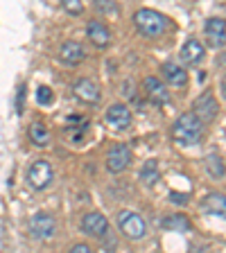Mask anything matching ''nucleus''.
Masks as SVG:
<instances>
[{"mask_svg": "<svg viewBox=\"0 0 226 253\" xmlns=\"http://www.w3.org/2000/svg\"><path fill=\"white\" fill-rule=\"evenodd\" d=\"M106 122L122 131V129H127L132 125V111L127 109L125 104H111L109 111H106Z\"/></svg>", "mask_w": 226, "mask_h": 253, "instance_id": "obj_13", "label": "nucleus"}, {"mask_svg": "<svg viewBox=\"0 0 226 253\" xmlns=\"http://www.w3.org/2000/svg\"><path fill=\"white\" fill-rule=\"evenodd\" d=\"M179 57H181V61H183L185 66H197V63H201V59L206 57V50H204V45H201L197 39H190V41L183 43Z\"/></svg>", "mask_w": 226, "mask_h": 253, "instance_id": "obj_14", "label": "nucleus"}, {"mask_svg": "<svg viewBox=\"0 0 226 253\" xmlns=\"http://www.w3.org/2000/svg\"><path fill=\"white\" fill-rule=\"evenodd\" d=\"M30 231L39 240H47L54 233V219L50 215H45V212H39V215H34L30 219Z\"/></svg>", "mask_w": 226, "mask_h": 253, "instance_id": "obj_10", "label": "nucleus"}, {"mask_svg": "<svg viewBox=\"0 0 226 253\" xmlns=\"http://www.w3.org/2000/svg\"><path fill=\"white\" fill-rule=\"evenodd\" d=\"M27 181L34 190H45L52 181V165L47 163V161H37V163H32L30 172H27Z\"/></svg>", "mask_w": 226, "mask_h": 253, "instance_id": "obj_6", "label": "nucleus"}, {"mask_svg": "<svg viewBox=\"0 0 226 253\" xmlns=\"http://www.w3.org/2000/svg\"><path fill=\"white\" fill-rule=\"evenodd\" d=\"M86 34H89V39L93 41V45H97V47H106L111 43V32L102 21H90Z\"/></svg>", "mask_w": 226, "mask_h": 253, "instance_id": "obj_16", "label": "nucleus"}, {"mask_svg": "<svg viewBox=\"0 0 226 253\" xmlns=\"http://www.w3.org/2000/svg\"><path fill=\"white\" fill-rule=\"evenodd\" d=\"M204 208L208 212H217V215H226V197L220 192H213L204 199Z\"/></svg>", "mask_w": 226, "mask_h": 253, "instance_id": "obj_17", "label": "nucleus"}, {"mask_svg": "<svg viewBox=\"0 0 226 253\" xmlns=\"http://www.w3.org/2000/svg\"><path fill=\"white\" fill-rule=\"evenodd\" d=\"M118 226H120V231L125 233L127 237H132V240H140V237L145 235V231H147L145 219L134 211H120L118 212Z\"/></svg>", "mask_w": 226, "mask_h": 253, "instance_id": "obj_3", "label": "nucleus"}, {"mask_svg": "<svg viewBox=\"0 0 226 253\" xmlns=\"http://www.w3.org/2000/svg\"><path fill=\"white\" fill-rule=\"evenodd\" d=\"M63 9L70 11V14H82L84 11V5L79 0H63Z\"/></svg>", "mask_w": 226, "mask_h": 253, "instance_id": "obj_23", "label": "nucleus"}, {"mask_svg": "<svg viewBox=\"0 0 226 253\" xmlns=\"http://www.w3.org/2000/svg\"><path fill=\"white\" fill-rule=\"evenodd\" d=\"M134 23L136 27L149 39H158L163 37L165 32L170 30V21L165 18L161 11H154V9H147V7H142L134 14Z\"/></svg>", "mask_w": 226, "mask_h": 253, "instance_id": "obj_2", "label": "nucleus"}, {"mask_svg": "<svg viewBox=\"0 0 226 253\" xmlns=\"http://www.w3.org/2000/svg\"><path fill=\"white\" fill-rule=\"evenodd\" d=\"M95 7H97V9H113V2H111V0H97Z\"/></svg>", "mask_w": 226, "mask_h": 253, "instance_id": "obj_25", "label": "nucleus"}, {"mask_svg": "<svg viewBox=\"0 0 226 253\" xmlns=\"http://www.w3.org/2000/svg\"><path fill=\"white\" fill-rule=\"evenodd\" d=\"M70 253H93V249H90L89 244H75V247L70 249Z\"/></svg>", "mask_w": 226, "mask_h": 253, "instance_id": "obj_24", "label": "nucleus"}, {"mask_svg": "<svg viewBox=\"0 0 226 253\" xmlns=\"http://www.w3.org/2000/svg\"><path fill=\"white\" fill-rule=\"evenodd\" d=\"M142 86H145V93H147V97L154 102V104H168L170 102L168 86H165L158 77H145Z\"/></svg>", "mask_w": 226, "mask_h": 253, "instance_id": "obj_9", "label": "nucleus"}, {"mask_svg": "<svg viewBox=\"0 0 226 253\" xmlns=\"http://www.w3.org/2000/svg\"><path fill=\"white\" fill-rule=\"evenodd\" d=\"M37 102L39 104H50V102H52V90L47 88V86H41V88L37 90Z\"/></svg>", "mask_w": 226, "mask_h": 253, "instance_id": "obj_22", "label": "nucleus"}, {"mask_svg": "<svg viewBox=\"0 0 226 253\" xmlns=\"http://www.w3.org/2000/svg\"><path fill=\"white\" fill-rule=\"evenodd\" d=\"M30 140L34 142V145H39V147H45L47 140H50V131H47V126L41 125V122H34V125L30 126Z\"/></svg>", "mask_w": 226, "mask_h": 253, "instance_id": "obj_18", "label": "nucleus"}, {"mask_svg": "<svg viewBox=\"0 0 226 253\" xmlns=\"http://www.w3.org/2000/svg\"><path fill=\"white\" fill-rule=\"evenodd\" d=\"M170 199H172L174 204H185V195H177V192H172V195H170Z\"/></svg>", "mask_w": 226, "mask_h": 253, "instance_id": "obj_26", "label": "nucleus"}, {"mask_svg": "<svg viewBox=\"0 0 226 253\" xmlns=\"http://www.w3.org/2000/svg\"><path fill=\"white\" fill-rule=\"evenodd\" d=\"M206 39L211 47H224L226 45V21L222 18H208L204 25Z\"/></svg>", "mask_w": 226, "mask_h": 253, "instance_id": "obj_7", "label": "nucleus"}, {"mask_svg": "<svg viewBox=\"0 0 226 253\" xmlns=\"http://www.w3.org/2000/svg\"><path fill=\"white\" fill-rule=\"evenodd\" d=\"M163 226L170 231H190V219L185 215H172L163 219Z\"/></svg>", "mask_w": 226, "mask_h": 253, "instance_id": "obj_19", "label": "nucleus"}, {"mask_svg": "<svg viewBox=\"0 0 226 253\" xmlns=\"http://www.w3.org/2000/svg\"><path fill=\"white\" fill-rule=\"evenodd\" d=\"M204 133V125L192 111H185L172 125V140L179 145H197Z\"/></svg>", "mask_w": 226, "mask_h": 253, "instance_id": "obj_1", "label": "nucleus"}, {"mask_svg": "<svg viewBox=\"0 0 226 253\" xmlns=\"http://www.w3.org/2000/svg\"><path fill=\"white\" fill-rule=\"evenodd\" d=\"M75 97L79 102H84V104H95V102H100V86L95 84L93 79H79L77 84L73 88Z\"/></svg>", "mask_w": 226, "mask_h": 253, "instance_id": "obj_8", "label": "nucleus"}, {"mask_svg": "<svg viewBox=\"0 0 226 253\" xmlns=\"http://www.w3.org/2000/svg\"><path fill=\"white\" fill-rule=\"evenodd\" d=\"M217 111H220V104H217V100H215V95L213 93H201L195 100V104H192V113L199 118L201 125L215 120Z\"/></svg>", "mask_w": 226, "mask_h": 253, "instance_id": "obj_5", "label": "nucleus"}, {"mask_svg": "<svg viewBox=\"0 0 226 253\" xmlns=\"http://www.w3.org/2000/svg\"><path fill=\"white\" fill-rule=\"evenodd\" d=\"M82 228H84V233H89L93 237H102L109 231V221H106V217L102 212H89L82 219Z\"/></svg>", "mask_w": 226, "mask_h": 253, "instance_id": "obj_12", "label": "nucleus"}, {"mask_svg": "<svg viewBox=\"0 0 226 253\" xmlns=\"http://www.w3.org/2000/svg\"><path fill=\"white\" fill-rule=\"evenodd\" d=\"M129 165H132V149L127 147V145L118 142V145H113V147L106 152V168H109V172L120 174V172H125Z\"/></svg>", "mask_w": 226, "mask_h": 253, "instance_id": "obj_4", "label": "nucleus"}, {"mask_svg": "<svg viewBox=\"0 0 226 253\" xmlns=\"http://www.w3.org/2000/svg\"><path fill=\"white\" fill-rule=\"evenodd\" d=\"M142 181L147 185H154L158 181V168H156V163L154 161H149V163H145V168H142Z\"/></svg>", "mask_w": 226, "mask_h": 253, "instance_id": "obj_21", "label": "nucleus"}, {"mask_svg": "<svg viewBox=\"0 0 226 253\" xmlns=\"http://www.w3.org/2000/svg\"><path fill=\"white\" fill-rule=\"evenodd\" d=\"M59 54H61L63 63H68V66H77L79 61H84L86 50L82 47V43H77V41H66L61 45V50H59Z\"/></svg>", "mask_w": 226, "mask_h": 253, "instance_id": "obj_15", "label": "nucleus"}, {"mask_svg": "<svg viewBox=\"0 0 226 253\" xmlns=\"http://www.w3.org/2000/svg\"><path fill=\"white\" fill-rule=\"evenodd\" d=\"M161 75H163V79L170 86H185L188 84V73H185V68L179 66V63H174V61H165L163 66H161Z\"/></svg>", "mask_w": 226, "mask_h": 253, "instance_id": "obj_11", "label": "nucleus"}, {"mask_svg": "<svg viewBox=\"0 0 226 253\" xmlns=\"http://www.w3.org/2000/svg\"><path fill=\"white\" fill-rule=\"evenodd\" d=\"M206 169L213 174V176H224V163H222V158L217 156V154H211L208 156V161H206Z\"/></svg>", "mask_w": 226, "mask_h": 253, "instance_id": "obj_20", "label": "nucleus"}]
</instances>
